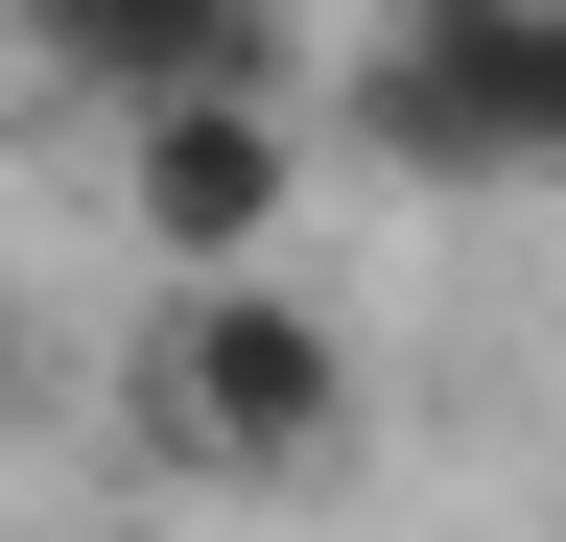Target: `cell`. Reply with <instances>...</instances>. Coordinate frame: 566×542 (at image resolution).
Masks as SVG:
<instances>
[{
    "instance_id": "6da1fadb",
    "label": "cell",
    "mask_w": 566,
    "mask_h": 542,
    "mask_svg": "<svg viewBox=\"0 0 566 542\" xmlns=\"http://www.w3.org/2000/svg\"><path fill=\"white\" fill-rule=\"evenodd\" d=\"M142 425L189 471H237V496H331V471L378 448V378H354V330L283 284V259H212V284L142 307Z\"/></svg>"
},
{
    "instance_id": "7a4b0ae2",
    "label": "cell",
    "mask_w": 566,
    "mask_h": 542,
    "mask_svg": "<svg viewBox=\"0 0 566 542\" xmlns=\"http://www.w3.org/2000/svg\"><path fill=\"white\" fill-rule=\"evenodd\" d=\"M331 118L401 189H566V0H378Z\"/></svg>"
},
{
    "instance_id": "3957f363",
    "label": "cell",
    "mask_w": 566,
    "mask_h": 542,
    "mask_svg": "<svg viewBox=\"0 0 566 542\" xmlns=\"http://www.w3.org/2000/svg\"><path fill=\"white\" fill-rule=\"evenodd\" d=\"M118 213L166 284H212V259H283V213H307V142H283V95H142L118 118Z\"/></svg>"
},
{
    "instance_id": "277c9868",
    "label": "cell",
    "mask_w": 566,
    "mask_h": 542,
    "mask_svg": "<svg viewBox=\"0 0 566 542\" xmlns=\"http://www.w3.org/2000/svg\"><path fill=\"white\" fill-rule=\"evenodd\" d=\"M0 24L95 118H142V95H283V0H0Z\"/></svg>"
},
{
    "instance_id": "5b68a950",
    "label": "cell",
    "mask_w": 566,
    "mask_h": 542,
    "mask_svg": "<svg viewBox=\"0 0 566 542\" xmlns=\"http://www.w3.org/2000/svg\"><path fill=\"white\" fill-rule=\"evenodd\" d=\"M0 401H24V284H0Z\"/></svg>"
}]
</instances>
